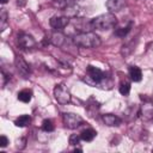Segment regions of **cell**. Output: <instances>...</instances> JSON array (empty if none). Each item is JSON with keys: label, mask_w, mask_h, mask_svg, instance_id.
<instances>
[{"label": "cell", "mask_w": 153, "mask_h": 153, "mask_svg": "<svg viewBox=\"0 0 153 153\" xmlns=\"http://www.w3.org/2000/svg\"><path fill=\"white\" fill-rule=\"evenodd\" d=\"M73 42L81 48H87V49H93V48H98L102 43L100 37L91 31H86V32H80L73 36Z\"/></svg>", "instance_id": "6da1fadb"}, {"label": "cell", "mask_w": 153, "mask_h": 153, "mask_svg": "<svg viewBox=\"0 0 153 153\" xmlns=\"http://www.w3.org/2000/svg\"><path fill=\"white\" fill-rule=\"evenodd\" d=\"M91 23V27L96 29V30H100V31H106L110 29H114L117 25V18L115 17L114 13L109 12V13H104V14H99L94 18H92L90 20Z\"/></svg>", "instance_id": "7a4b0ae2"}, {"label": "cell", "mask_w": 153, "mask_h": 153, "mask_svg": "<svg viewBox=\"0 0 153 153\" xmlns=\"http://www.w3.org/2000/svg\"><path fill=\"white\" fill-rule=\"evenodd\" d=\"M109 79V76L106 75V73H104L102 69L94 67V66H87L86 68V76L82 78V80L88 84L90 86H103L104 84L106 85V80Z\"/></svg>", "instance_id": "3957f363"}, {"label": "cell", "mask_w": 153, "mask_h": 153, "mask_svg": "<svg viewBox=\"0 0 153 153\" xmlns=\"http://www.w3.org/2000/svg\"><path fill=\"white\" fill-rule=\"evenodd\" d=\"M54 97H55L56 102L62 104V105L68 104L71 102V99H72L71 92H69L68 87L65 84H57L54 87Z\"/></svg>", "instance_id": "277c9868"}, {"label": "cell", "mask_w": 153, "mask_h": 153, "mask_svg": "<svg viewBox=\"0 0 153 153\" xmlns=\"http://www.w3.org/2000/svg\"><path fill=\"white\" fill-rule=\"evenodd\" d=\"M62 122H63V124H65L66 128H68V129H76V128H79L82 124L84 120L78 114H74V112H65L62 115Z\"/></svg>", "instance_id": "5b68a950"}, {"label": "cell", "mask_w": 153, "mask_h": 153, "mask_svg": "<svg viewBox=\"0 0 153 153\" xmlns=\"http://www.w3.org/2000/svg\"><path fill=\"white\" fill-rule=\"evenodd\" d=\"M17 44L20 49H32L36 45V41L31 35L20 32L17 36Z\"/></svg>", "instance_id": "8992f818"}, {"label": "cell", "mask_w": 153, "mask_h": 153, "mask_svg": "<svg viewBox=\"0 0 153 153\" xmlns=\"http://www.w3.org/2000/svg\"><path fill=\"white\" fill-rule=\"evenodd\" d=\"M14 66H16L18 73H19L23 78H25V79L30 78V75H31V68H30V65H29L22 56H19V55L16 56V59H14Z\"/></svg>", "instance_id": "52a82bcc"}, {"label": "cell", "mask_w": 153, "mask_h": 153, "mask_svg": "<svg viewBox=\"0 0 153 153\" xmlns=\"http://www.w3.org/2000/svg\"><path fill=\"white\" fill-rule=\"evenodd\" d=\"M69 22H71L69 17H66V16H54V17L50 18L49 24L55 30H62V29L67 27Z\"/></svg>", "instance_id": "ba28073f"}, {"label": "cell", "mask_w": 153, "mask_h": 153, "mask_svg": "<svg viewBox=\"0 0 153 153\" xmlns=\"http://www.w3.org/2000/svg\"><path fill=\"white\" fill-rule=\"evenodd\" d=\"M139 114L145 118V120H153V102L147 99L143 102V104L140 106Z\"/></svg>", "instance_id": "9c48e42d"}, {"label": "cell", "mask_w": 153, "mask_h": 153, "mask_svg": "<svg viewBox=\"0 0 153 153\" xmlns=\"http://www.w3.org/2000/svg\"><path fill=\"white\" fill-rule=\"evenodd\" d=\"M124 6H126V0H106V7L111 13L122 11Z\"/></svg>", "instance_id": "30bf717a"}, {"label": "cell", "mask_w": 153, "mask_h": 153, "mask_svg": "<svg viewBox=\"0 0 153 153\" xmlns=\"http://www.w3.org/2000/svg\"><path fill=\"white\" fill-rule=\"evenodd\" d=\"M102 118H103V122L109 127H118L122 122V120L114 114H105L103 115Z\"/></svg>", "instance_id": "8fae6325"}, {"label": "cell", "mask_w": 153, "mask_h": 153, "mask_svg": "<svg viewBox=\"0 0 153 153\" xmlns=\"http://www.w3.org/2000/svg\"><path fill=\"white\" fill-rule=\"evenodd\" d=\"M96 136H97V131H96L93 128H86V129H84V130L80 133L81 140H84V141H86V142L92 141Z\"/></svg>", "instance_id": "7c38bea8"}, {"label": "cell", "mask_w": 153, "mask_h": 153, "mask_svg": "<svg viewBox=\"0 0 153 153\" xmlns=\"http://www.w3.org/2000/svg\"><path fill=\"white\" fill-rule=\"evenodd\" d=\"M129 76H130V79L133 81L139 82L142 79V72H141V69L137 66H131L129 68Z\"/></svg>", "instance_id": "4fadbf2b"}, {"label": "cell", "mask_w": 153, "mask_h": 153, "mask_svg": "<svg viewBox=\"0 0 153 153\" xmlns=\"http://www.w3.org/2000/svg\"><path fill=\"white\" fill-rule=\"evenodd\" d=\"M32 98V91L29 88H24L18 92V99L23 103H29Z\"/></svg>", "instance_id": "5bb4252c"}, {"label": "cell", "mask_w": 153, "mask_h": 153, "mask_svg": "<svg viewBox=\"0 0 153 153\" xmlns=\"http://www.w3.org/2000/svg\"><path fill=\"white\" fill-rule=\"evenodd\" d=\"M30 123H31V117H30L29 115H22V116H19L18 118H16V121H14V124H16L17 127H19V128L26 127V126H29Z\"/></svg>", "instance_id": "9a60e30c"}, {"label": "cell", "mask_w": 153, "mask_h": 153, "mask_svg": "<svg viewBox=\"0 0 153 153\" xmlns=\"http://www.w3.org/2000/svg\"><path fill=\"white\" fill-rule=\"evenodd\" d=\"M131 25H133V23H129L127 26H122V27L116 29V30H115V32H114V35H115V36H117V37H120V38L126 37V36L130 32V30H131Z\"/></svg>", "instance_id": "2e32d148"}, {"label": "cell", "mask_w": 153, "mask_h": 153, "mask_svg": "<svg viewBox=\"0 0 153 153\" xmlns=\"http://www.w3.org/2000/svg\"><path fill=\"white\" fill-rule=\"evenodd\" d=\"M49 41H50L54 45L60 47V45L65 42V36H63L61 32H55V33H53V35H51V37L49 38Z\"/></svg>", "instance_id": "e0dca14e"}, {"label": "cell", "mask_w": 153, "mask_h": 153, "mask_svg": "<svg viewBox=\"0 0 153 153\" xmlns=\"http://www.w3.org/2000/svg\"><path fill=\"white\" fill-rule=\"evenodd\" d=\"M118 91H120V93H121V94L127 96V94L130 92V82H129V81H127V80L122 81V82L120 84Z\"/></svg>", "instance_id": "ac0fdd59"}, {"label": "cell", "mask_w": 153, "mask_h": 153, "mask_svg": "<svg viewBox=\"0 0 153 153\" xmlns=\"http://www.w3.org/2000/svg\"><path fill=\"white\" fill-rule=\"evenodd\" d=\"M7 26V12L5 11V8H1L0 12V30L4 31Z\"/></svg>", "instance_id": "d6986e66"}, {"label": "cell", "mask_w": 153, "mask_h": 153, "mask_svg": "<svg viewBox=\"0 0 153 153\" xmlns=\"http://www.w3.org/2000/svg\"><path fill=\"white\" fill-rule=\"evenodd\" d=\"M42 129H43L44 131H47V133H50V131H53V130L55 129V126H54V123H53L51 120L45 118V120L42 122Z\"/></svg>", "instance_id": "ffe728a7"}, {"label": "cell", "mask_w": 153, "mask_h": 153, "mask_svg": "<svg viewBox=\"0 0 153 153\" xmlns=\"http://www.w3.org/2000/svg\"><path fill=\"white\" fill-rule=\"evenodd\" d=\"M80 140H81L80 135L72 134V135L69 136V139H68V142H69V145H71V146H76V145L80 142Z\"/></svg>", "instance_id": "44dd1931"}, {"label": "cell", "mask_w": 153, "mask_h": 153, "mask_svg": "<svg viewBox=\"0 0 153 153\" xmlns=\"http://www.w3.org/2000/svg\"><path fill=\"white\" fill-rule=\"evenodd\" d=\"M10 79H11V75H10V74H6V73H5V71L2 69V71H1V80H2L1 85H2V87L6 85L7 80H10Z\"/></svg>", "instance_id": "7402d4cb"}, {"label": "cell", "mask_w": 153, "mask_h": 153, "mask_svg": "<svg viewBox=\"0 0 153 153\" xmlns=\"http://www.w3.org/2000/svg\"><path fill=\"white\" fill-rule=\"evenodd\" d=\"M7 145H8V139H7L5 135H1V136H0V147L4 148V147H6Z\"/></svg>", "instance_id": "603a6c76"}, {"label": "cell", "mask_w": 153, "mask_h": 153, "mask_svg": "<svg viewBox=\"0 0 153 153\" xmlns=\"http://www.w3.org/2000/svg\"><path fill=\"white\" fill-rule=\"evenodd\" d=\"M74 152H79V153H81V152H82V149H81V148H75V149H74Z\"/></svg>", "instance_id": "cb8c5ba5"}, {"label": "cell", "mask_w": 153, "mask_h": 153, "mask_svg": "<svg viewBox=\"0 0 153 153\" xmlns=\"http://www.w3.org/2000/svg\"><path fill=\"white\" fill-rule=\"evenodd\" d=\"M7 1H8V0H0V2H1V4H2V5H4V4H6V2H7Z\"/></svg>", "instance_id": "d4e9b609"}]
</instances>
